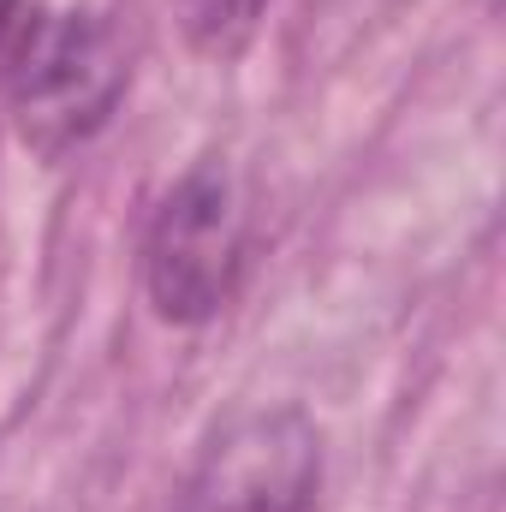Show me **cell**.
<instances>
[{
  "label": "cell",
  "mask_w": 506,
  "mask_h": 512,
  "mask_svg": "<svg viewBox=\"0 0 506 512\" xmlns=\"http://www.w3.org/2000/svg\"><path fill=\"white\" fill-rule=\"evenodd\" d=\"M256 18H262V0H185V30L215 60H233L251 42Z\"/></svg>",
  "instance_id": "cell-4"
},
{
  "label": "cell",
  "mask_w": 506,
  "mask_h": 512,
  "mask_svg": "<svg viewBox=\"0 0 506 512\" xmlns=\"http://www.w3.org/2000/svg\"><path fill=\"white\" fill-rule=\"evenodd\" d=\"M42 24H48V0H0V90H12Z\"/></svg>",
  "instance_id": "cell-5"
},
{
  "label": "cell",
  "mask_w": 506,
  "mask_h": 512,
  "mask_svg": "<svg viewBox=\"0 0 506 512\" xmlns=\"http://www.w3.org/2000/svg\"><path fill=\"white\" fill-rule=\"evenodd\" d=\"M322 441L304 411H245L197 459L173 512H310Z\"/></svg>",
  "instance_id": "cell-3"
},
{
  "label": "cell",
  "mask_w": 506,
  "mask_h": 512,
  "mask_svg": "<svg viewBox=\"0 0 506 512\" xmlns=\"http://www.w3.org/2000/svg\"><path fill=\"white\" fill-rule=\"evenodd\" d=\"M126 36L102 12H66L48 18L30 60L12 78V126L18 143L42 161H60L84 149L114 120L126 96Z\"/></svg>",
  "instance_id": "cell-2"
},
{
  "label": "cell",
  "mask_w": 506,
  "mask_h": 512,
  "mask_svg": "<svg viewBox=\"0 0 506 512\" xmlns=\"http://www.w3.org/2000/svg\"><path fill=\"white\" fill-rule=\"evenodd\" d=\"M251 251L245 185L227 161H197L155 209L143 239V286L161 322L197 328L221 316L239 292Z\"/></svg>",
  "instance_id": "cell-1"
}]
</instances>
